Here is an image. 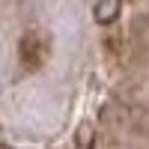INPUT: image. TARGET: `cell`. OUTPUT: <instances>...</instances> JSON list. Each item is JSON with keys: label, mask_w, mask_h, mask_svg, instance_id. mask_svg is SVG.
<instances>
[{"label": "cell", "mask_w": 149, "mask_h": 149, "mask_svg": "<svg viewBox=\"0 0 149 149\" xmlns=\"http://www.w3.org/2000/svg\"><path fill=\"white\" fill-rule=\"evenodd\" d=\"M119 12V0H98L95 3V21L98 24H110Z\"/></svg>", "instance_id": "cell-1"}]
</instances>
